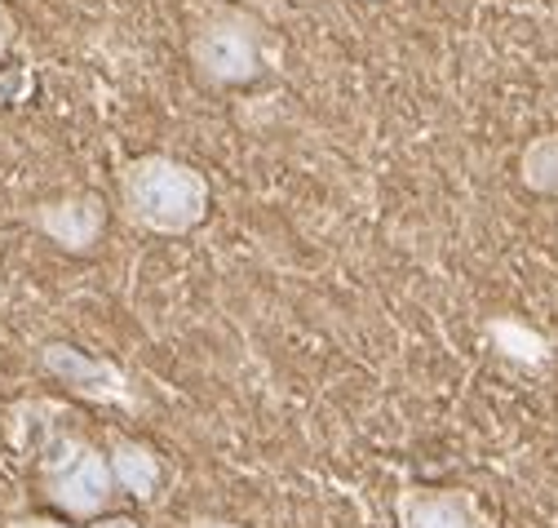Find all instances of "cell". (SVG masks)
Masks as SVG:
<instances>
[{"mask_svg": "<svg viewBox=\"0 0 558 528\" xmlns=\"http://www.w3.org/2000/svg\"><path fill=\"white\" fill-rule=\"evenodd\" d=\"M5 444L36 471L40 497L66 519H98L120 497L107 453L81 431V413L53 395H23L0 418Z\"/></svg>", "mask_w": 558, "mask_h": 528, "instance_id": "obj_1", "label": "cell"}, {"mask_svg": "<svg viewBox=\"0 0 558 528\" xmlns=\"http://www.w3.org/2000/svg\"><path fill=\"white\" fill-rule=\"evenodd\" d=\"M214 205L208 178L165 152H147L120 165V214L151 236H191Z\"/></svg>", "mask_w": 558, "mask_h": 528, "instance_id": "obj_2", "label": "cell"}, {"mask_svg": "<svg viewBox=\"0 0 558 528\" xmlns=\"http://www.w3.org/2000/svg\"><path fill=\"white\" fill-rule=\"evenodd\" d=\"M186 53L199 81L218 89H235L275 72L284 62V40L244 5H208L191 23Z\"/></svg>", "mask_w": 558, "mask_h": 528, "instance_id": "obj_3", "label": "cell"}, {"mask_svg": "<svg viewBox=\"0 0 558 528\" xmlns=\"http://www.w3.org/2000/svg\"><path fill=\"white\" fill-rule=\"evenodd\" d=\"M40 369L66 386V395L76 400H89V405H107V409H143V395H137V382L116 364V360H102V356H89L72 343H45L40 347Z\"/></svg>", "mask_w": 558, "mask_h": 528, "instance_id": "obj_4", "label": "cell"}, {"mask_svg": "<svg viewBox=\"0 0 558 528\" xmlns=\"http://www.w3.org/2000/svg\"><path fill=\"white\" fill-rule=\"evenodd\" d=\"M399 528H497L470 489L448 484H403L395 493Z\"/></svg>", "mask_w": 558, "mask_h": 528, "instance_id": "obj_5", "label": "cell"}, {"mask_svg": "<svg viewBox=\"0 0 558 528\" xmlns=\"http://www.w3.org/2000/svg\"><path fill=\"white\" fill-rule=\"evenodd\" d=\"M27 223L66 253H89L107 231V201L98 191H66L27 209Z\"/></svg>", "mask_w": 558, "mask_h": 528, "instance_id": "obj_6", "label": "cell"}, {"mask_svg": "<svg viewBox=\"0 0 558 528\" xmlns=\"http://www.w3.org/2000/svg\"><path fill=\"white\" fill-rule=\"evenodd\" d=\"M107 461H111V476H116L120 493L137 497L143 506L160 497V489H165V461H160V453L147 440H133V435L111 431L107 435Z\"/></svg>", "mask_w": 558, "mask_h": 528, "instance_id": "obj_7", "label": "cell"}, {"mask_svg": "<svg viewBox=\"0 0 558 528\" xmlns=\"http://www.w3.org/2000/svg\"><path fill=\"white\" fill-rule=\"evenodd\" d=\"M519 178L536 195H554L558 201V134H541L523 147L519 156Z\"/></svg>", "mask_w": 558, "mask_h": 528, "instance_id": "obj_8", "label": "cell"}, {"mask_svg": "<svg viewBox=\"0 0 558 528\" xmlns=\"http://www.w3.org/2000/svg\"><path fill=\"white\" fill-rule=\"evenodd\" d=\"M36 85V72H32V62H19V68H0V107H10V103H23Z\"/></svg>", "mask_w": 558, "mask_h": 528, "instance_id": "obj_9", "label": "cell"}, {"mask_svg": "<svg viewBox=\"0 0 558 528\" xmlns=\"http://www.w3.org/2000/svg\"><path fill=\"white\" fill-rule=\"evenodd\" d=\"M10 49H19V19H14V10L0 0V58H5Z\"/></svg>", "mask_w": 558, "mask_h": 528, "instance_id": "obj_10", "label": "cell"}, {"mask_svg": "<svg viewBox=\"0 0 558 528\" xmlns=\"http://www.w3.org/2000/svg\"><path fill=\"white\" fill-rule=\"evenodd\" d=\"M5 528H76V524H66L58 515H14Z\"/></svg>", "mask_w": 558, "mask_h": 528, "instance_id": "obj_11", "label": "cell"}, {"mask_svg": "<svg viewBox=\"0 0 558 528\" xmlns=\"http://www.w3.org/2000/svg\"><path fill=\"white\" fill-rule=\"evenodd\" d=\"M182 528H248V524H235L222 515H191V519H182Z\"/></svg>", "mask_w": 558, "mask_h": 528, "instance_id": "obj_12", "label": "cell"}, {"mask_svg": "<svg viewBox=\"0 0 558 528\" xmlns=\"http://www.w3.org/2000/svg\"><path fill=\"white\" fill-rule=\"evenodd\" d=\"M89 528H143V524L129 515H98V519H89Z\"/></svg>", "mask_w": 558, "mask_h": 528, "instance_id": "obj_13", "label": "cell"}]
</instances>
